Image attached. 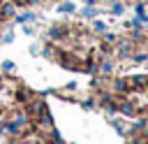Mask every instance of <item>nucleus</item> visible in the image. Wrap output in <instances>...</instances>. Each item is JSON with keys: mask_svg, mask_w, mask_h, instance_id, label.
Segmentation results:
<instances>
[{"mask_svg": "<svg viewBox=\"0 0 148 144\" xmlns=\"http://www.w3.org/2000/svg\"><path fill=\"white\" fill-rule=\"evenodd\" d=\"M69 30H72L69 23H53L44 33V39L46 42H53V44H60V42H65V37L69 35Z\"/></svg>", "mask_w": 148, "mask_h": 144, "instance_id": "f257e3e1", "label": "nucleus"}, {"mask_svg": "<svg viewBox=\"0 0 148 144\" xmlns=\"http://www.w3.org/2000/svg\"><path fill=\"white\" fill-rule=\"evenodd\" d=\"M136 49V44L130 39V37H118V42L113 44V58L118 60H130L132 51Z\"/></svg>", "mask_w": 148, "mask_h": 144, "instance_id": "f03ea898", "label": "nucleus"}, {"mask_svg": "<svg viewBox=\"0 0 148 144\" xmlns=\"http://www.w3.org/2000/svg\"><path fill=\"white\" fill-rule=\"evenodd\" d=\"M23 109H25V114L30 116V121H35V118H37L42 111H46L49 107H46V100H42L39 95H32V98L23 105Z\"/></svg>", "mask_w": 148, "mask_h": 144, "instance_id": "7ed1b4c3", "label": "nucleus"}, {"mask_svg": "<svg viewBox=\"0 0 148 144\" xmlns=\"http://www.w3.org/2000/svg\"><path fill=\"white\" fill-rule=\"evenodd\" d=\"M16 14H18V12H16V5H14L12 0H2V2H0V21H2V23H5V21H12Z\"/></svg>", "mask_w": 148, "mask_h": 144, "instance_id": "20e7f679", "label": "nucleus"}, {"mask_svg": "<svg viewBox=\"0 0 148 144\" xmlns=\"http://www.w3.org/2000/svg\"><path fill=\"white\" fill-rule=\"evenodd\" d=\"M113 70H116L113 58H99V60H97V74H102V77H111Z\"/></svg>", "mask_w": 148, "mask_h": 144, "instance_id": "39448f33", "label": "nucleus"}, {"mask_svg": "<svg viewBox=\"0 0 148 144\" xmlns=\"http://www.w3.org/2000/svg\"><path fill=\"white\" fill-rule=\"evenodd\" d=\"M12 21H14V23H18V26H23V23H35V21H39V14H37V12H30V9L25 7V12L16 14Z\"/></svg>", "mask_w": 148, "mask_h": 144, "instance_id": "423d86ee", "label": "nucleus"}, {"mask_svg": "<svg viewBox=\"0 0 148 144\" xmlns=\"http://www.w3.org/2000/svg\"><path fill=\"white\" fill-rule=\"evenodd\" d=\"M99 12H102V9H99L97 5H83V7L79 9V16H81V19H86V21H92V19H97V16H99Z\"/></svg>", "mask_w": 148, "mask_h": 144, "instance_id": "0eeeda50", "label": "nucleus"}, {"mask_svg": "<svg viewBox=\"0 0 148 144\" xmlns=\"http://www.w3.org/2000/svg\"><path fill=\"white\" fill-rule=\"evenodd\" d=\"M109 123H111V128H113L118 135H123V137H130V125H127L123 118H111Z\"/></svg>", "mask_w": 148, "mask_h": 144, "instance_id": "6e6552de", "label": "nucleus"}, {"mask_svg": "<svg viewBox=\"0 0 148 144\" xmlns=\"http://www.w3.org/2000/svg\"><path fill=\"white\" fill-rule=\"evenodd\" d=\"M130 60H132L134 65H141V63H146V60H148V51H146V49H139V46H136V49L132 51Z\"/></svg>", "mask_w": 148, "mask_h": 144, "instance_id": "1a4fd4ad", "label": "nucleus"}, {"mask_svg": "<svg viewBox=\"0 0 148 144\" xmlns=\"http://www.w3.org/2000/svg\"><path fill=\"white\" fill-rule=\"evenodd\" d=\"M60 14H65V16H69V14H74L76 12V5L72 2V0H62V2H58V7H56Z\"/></svg>", "mask_w": 148, "mask_h": 144, "instance_id": "9d476101", "label": "nucleus"}, {"mask_svg": "<svg viewBox=\"0 0 148 144\" xmlns=\"http://www.w3.org/2000/svg\"><path fill=\"white\" fill-rule=\"evenodd\" d=\"M106 30H109L106 21H102V19H92V33H95V35H102V33H106Z\"/></svg>", "mask_w": 148, "mask_h": 144, "instance_id": "9b49d317", "label": "nucleus"}, {"mask_svg": "<svg viewBox=\"0 0 148 144\" xmlns=\"http://www.w3.org/2000/svg\"><path fill=\"white\" fill-rule=\"evenodd\" d=\"M99 37H102V42H106V44H116L120 35H116V33H111V30H106V33H102Z\"/></svg>", "mask_w": 148, "mask_h": 144, "instance_id": "f8f14e48", "label": "nucleus"}, {"mask_svg": "<svg viewBox=\"0 0 148 144\" xmlns=\"http://www.w3.org/2000/svg\"><path fill=\"white\" fill-rule=\"evenodd\" d=\"M14 70H16V63L14 60H2V65H0V72L2 74H12Z\"/></svg>", "mask_w": 148, "mask_h": 144, "instance_id": "ddd939ff", "label": "nucleus"}, {"mask_svg": "<svg viewBox=\"0 0 148 144\" xmlns=\"http://www.w3.org/2000/svg\"><path fill=\"white\" fill-rule=\"evenodd\" d=\"M23 33H25L28 37H35V35H37V28H35V23H23Z\"/></svg>", "mask_w": 148, "mask_h": 144, "instance_id": "4468645a", "label": "nucleus"}, {"mask_svg": "<svg viewBox=\"0 0 148 144\" xmlns=\"http://www.w3.org/2000/svg\"><path fill=\"white\" fill-rule=\"evenodd\" d=\"M81 107H83V109H95V107H97V102H95V98H88V100H83V102H81Z\"/></svg>", "mask_w": 148, "mask_h": 144, "instance_id": "2eb2a0df", "label": "nucleus"}, {"mask_svg": "<svg viewBox=\"0 0 148 144\" xmlns=\"http://www.w3.org/2000/svg\"><path fill=\"white\" fill-rule=\"evenodd\" d=\"M65 91H67V93H74V91H76V81H67V84H65Z\"/></svg>", "mask_w": 148, "mask_h": 144, "instance_id": "dca6fc26", "label": "nucleus"}, {"mask_svg": "<svg viewBox=\"0 0 148 144\" xmlns=\"http://www.w3.org/2000/svg\"><path fill=\"white\" fill-rule=\"evenodd\" d=\"M28 51H30V56H39V46H37V44H30Z\"/></svg>", "mask_w": 148, "mask_h": 144, "instance_id": "f3484780", "label": "nucleus"}, {"mask_svg": "<svg viewBox=\"0 0 148 144\" xmlns=\"http://www.w3.org/2000/svg\"><path fill=\"white\" fill-rule=\"evenodd\" d=\"M146 12H148V0H146Z\"/></svg>", "mask_w": 148, "mask_h": 144, "instance_id": "a211bd4d", "label": "nucleus"}]
</instances>
